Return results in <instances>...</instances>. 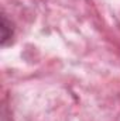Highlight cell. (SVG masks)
<instances>
[{
  "label": "cell",
  "instance_id": "cell-1",
  "mask_svg": "<svg viewBox=\"0 0 120 121\" xmlns=\"http://www.w3.org/2000/svg\"><path fill=\"white\" fill-rule=\"evenodd\" d=\"M13 37V27H11V23L7 20L6 14L1 16V45L4 47L7 44L9 39H11Z\"/></svg>",
  "mask_w": 120,
  "mask_h": 121
}]
</instances>
